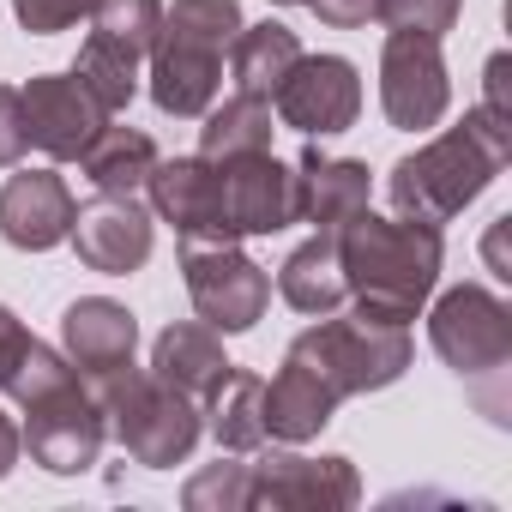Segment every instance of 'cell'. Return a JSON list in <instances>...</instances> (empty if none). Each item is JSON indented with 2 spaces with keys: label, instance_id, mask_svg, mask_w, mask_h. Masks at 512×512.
<instances>
[{
  "label": "cell",
  "instance_id": "6da1fadb",
  "mask_svg": "<svg viewBox=\"0 0 512 512\" xmlns=\"http://www.w3.org/2000/svg\"><path fill=\"white\" fill-rule=\"evenodd\" d=\"M338 260H344V284H350L362 320L410 326L440 284L446 241L434 223L356 211L338 223Z\"/></svg>",
  "mask_w": 512,
  "mask_h": 512
},
{
  "label": "cell",
  "instance_id": "7a4b0ae2",
  "mask_svg": "<svg viewBox=\"0 0 512 512\" xmlns=\"http://www.w3.org/2000/svg\"><path fill=\"white\" fill-rule=\"evenodd\" d=\"M512 163V121L494 115L488 103H476L458 127H446L440 139H428L422 151L398 157L386 175V199L398 217L410 223H452L500 169Z\"/></svg>",
  "mask_w": 512,
  "mask_h": 512
},
{
  "label": "cell",
  "instance_id": "3957f363",
  "mask_svg": "<svg viewBox=\"0 0 512 512\" xmlns=\"http://www.w3.org/2000/svg\"><path fill=\"white\" fill-rule=\"evenodd\" d=\"M0 392H13V404L25 410L19 434H25L31 464H43L55 476H79V470L97 464L109 428H103V410L91 398V380H79V368L61 350H49L43 338H31L25 356H19V368L7 374Z\"/></svg>",
  "mask_w": 512,
  "mask_h": 512
},
{
  "label": "cell",
  "instance_id": "277c9868",
  "mask_svg": "<svg viewBox=\"0 0 512 512\" xmlns=\"http://www.w3.org/2000/svg\"><path fill=\"white\" fill-rule=\"evenodd\" d=\"M241 31L235 0H175L163 7L157 43H151V103L175 121H199L217 103L223 55Z\"/></svg>",
  "mask_w": 512,
  "mask_h": 512
},
{
  "label": "cell",
  "instance_id": "5b68a950",
  "mask_svg": "<svg viewBox=\"0 0 512 512\" xmlns=\"http://www.w3.org/2000/svg\"><path fill=\"white\" fill-rule=\"evenodd\" d=\"M91 398L103 410V428L121 440V452L145 470H175L187 464V452L199 446L205 422H199V404L175 386H163L151 368H103L91 374Z\"/></svg>",
  "mask_w": 512,
  "mask_h": 512
},
{
  "label": "cell",
  "instance_id": "8992f818",
  "mask_svg": "<svg viewBox=\"0 0 512 512\" xmlns=\"http://www.w3.org/2000/svg\"><path fill=\"white\" fill-rule=\"evenodd\" d=\"M290 356H302L338 398H362V392H380L392 380H404L410 368V326H386V320H326L308 326Z\"/></svg>",
  "mask_w": 512,
  "mask_h": 512
},
{
  "label": "cell",
  "instance_id": "52a82bcc",
  "mask_svg": "<svg viewBox=\"0 0 512 512\" xmlns=\"http://www.w3.org/2000/svg\"><path fill=\"white\" fill-rule=\"evenodd\" d=\"M428 344L458 380H494L512 362V308L482 284H458L434 302Z\"/></svg>",
  "mask_w": 512,
  "mask_h": 512
},
{
  "label": "cell",
  "instance_id": "ba28073f",
  "mask_svg": "<svg viewBox=\"0 0 512 512\" xmlns=\"http://www.w3.org/2000/svg\"><path fill=\"white\" fill-rule=\"evenodd\" d=\"M181 278L193 296V314L211 332H253L272 302L266 266H253L235 241H181Z\"/></svg>",
  "mask_w": 512,
  "mask_h": 512
},
{
  "label": "cell",
  "instance_id": "9c48e42d",
  "mask_svg": "<svg viewBox=\"0 0 512 512\" xmlns=\"http://www.w3.org/2000/svg\"><path fill=\"white\" fill-rule=\"evenodd\" d=\"M362 500V476L350 458L266 452L247 464V512H350Z\"/></svg>",
  "mask_w": 512,
  "mask_h": 512
},
{
  "label": "cell",
  "instance_id": "30bf717a",
  "mask_svg": "<svg viewBox=\"0 0 512 512\" xmlns=\"http://www.w3.org/2000/svg\"><path fill=\"white\" fill-rule=\"evenodd\" d=\"M446 103H452V79H446L440 43L416 37V31H392L386 49H380V109H386V121L404 127V133H422V127H440Z\"/></svg>",
  "mask_w": 512,
  "mask_h": 512
},
{
  "label": "cell",
  "instance_id": "8fae6325",
  "mask_svg": "<svg viewBox=\"0 0 512 512\" xmlns=\"http://www.w3.org/2000/svg\"><path fill=\"white\" fill-rule=\"evenodd\" d=\"M272 115L308 139H326V133H344L356 127L362 115V79H356V61L344 55H302L284 85L272 91Z\"/></svg>",
  "mask_w": 512,
  "mask_h": 512
},
{
  "label": "cell",
  "instance_id": "7c38bea8",
  "mask_svg": "<svg viewBox=\"0 0 512 512\" xmlns=\"http://www.w3.org/2000/svg\"><path fill=\"white\" fill-rule=\"evenodd\" d=\"M151 211L181 235V241H241L223 205V175L211 157H157L151 181Z\"/></svg>",
  "mask_w": 512,
  "mask_h": 512
},
{
  "label": "cell",
  "instance_id": "4fadbf2b",
  "mask_svg": "<svg viewBox=\"0 0 512 512\" xmlns=\"http://www.w3.org/2000/svg\"><path fill=\"white\" fill-rule=\"evenodd\" d=\"M73 253L85 272H103V278H127L151 260V211L133 199V193H97L91 205L73 211V229H67Z\"/></svg>",
  "mask_w": 512,
  "mask_h": 512
},
{
  "label": "cell",
  "instance_id": "5bb4252c",
  "mask_svg": "<svg viewBox=\"0 0 512 512\" xmlns=\"http://www.w3.org/2000/svg\"><path fill=\"white\" fill-rule=\"evenodd\" d=\"M25 127H31V145L49 151L55 163H73L85 157V145L109 127V109L73 79V73H37L25 91Z\"/></svg>",
  "mask_w": 512,
  "mask_h": 512
},
{
  "label": "cell",
  "instance_id": "9a60e30c",
  "mask_svg": "<svg viewBox=\"0 0 512 512\" xmlns=\"http://www.w3.org/2000/svg\"><path fill=\"white\" fill-rule=\"evenodd\" d=\"M223 175V205L235 235H278L296 223V169L278 163L272 151H247V157H211Z\"/></svg>",
  "mask_w": 512,
  "mask_h": 512
},
{
  "label": "cell",
  "instance_id": "2e32d148",
  "mask_svg": "<svg viewBox=\"0 0 512 512\" xmlns=\"http://www.w3.org/2000/svg\"><path fill=\"white\" fill-rule=\"evenodd\" d=\"M73 193L55 169H25L0 187V235H7L19 253H49L67 241L73 229Z\"/></svg>",
  "mask_w": 512,
  "mask_h": 512
},
{
  "label": "cell",
  "instance_id": "e0dca14e",
  "mask_svg": "<svg viewBox=\"0 0 512 512\" xmlns=\"http://www.w3.org/2000/svg\"><path fill=\"white\" fill-rule=\"evenodd\" d=\"M368 163L356 157H326L320 145H308L296 157V223H314V229H338L344 217L368 211Z\"/></svg>",
  "mask_w": 512,
  "mask_h": 512
},
{
  "label": "cell",
  "instance_id": "ac0fdd59",
  "mask_svg": "<svg viewBox=\"0 0 512 512\" xmlns=\"http://www.w3.org/2000/svg\"><path fill=\"white\" fill-rule=\"evenodd\" d=\"M61 344H67V362L79 374H103V368H121L133 362L139 350V320L109 302V296H79L67 314H61Z\"/></svg>",
  "mask_w": 512,
  "mask_h": 512
},
{
  "label": "cell",
  "instance_id": "d6986e66",
  "mask_svg": "<svg viewBox=\"0 0 512 512\" xmlns=\"http://www.w3.org/2000/svg\"><path fill=\"white\" fill-rule=\"evenodd\" d=\"M338 392L302 362V356H284L278 380L266 386V440H284V446H308L320 440V428L338 416Z\"/></svg>",
  "mask_w": 512,
  "mask_h": 512
},
{
  "label": "cell",
  "instance_id": "ffe728a7",
  "mask_svg": "<svg viewBox=\"0 0 512 512\" xmlns=\"http://www.w3.org/2000/svg\"><path fill=\"white\" fill-rule=\"evenodd\" d=\"M151 374L175 392H187L193 404H205L217 392V380L229 374V356H223V338L205 326V320H181L169 332H157L151 344Z\"/></svg>",
  "mask_w": 512,
  "mask_h": 512
},
{
  "label": "cell",
  "instance_id": "44dd1931",
  "mask_svg": "<svg viewBox=\"0 0 512 512\" xmlns=\"http://www.w3.org/2000/svg\"><path fill=\"white\" fill-rule=\"evenodd\" d=\"M199 422L211 428L217 452H260L266 446V380L229 362L217 392L199 404Z\"/></svg>",
  "mask_w": 512,
  "mask_h": 512
},
{
  "label": "cell",
  "instance_id": "7402d4cb",
  "mask_svg": "<svg viewBox=\"0 0 512 512\" xmlns=\"http://www.w3.org/2000/svg\"><path fill=\"white\" fill-rule=\"evenodd\" d=\"M278 296L296 308V314H332L350 284H344V260H338V229H314V241H302L284 272H278Z\"/></svg>",
  "mask_w": 512,
  "mask_h": 512
},
{
  "label": "cell",
  "instance_id": "603a6c76",
  "mask_svg": "<svg viewBox=\"0 0 512 512\" xmlns=\"http://www.w3.org/2000/svg\"><path fill=\"white\" fill-rule=\"evenodd\" d=\"M296 61H302V43H296V31L278 25V19L241 25L235 43H229V73H235V91H241V97H266V103H272V91L284 85V73H290Z\"/></svg>",
  "mask_w": 512,
  "mask_h": 512
},
{
  "label": "cell",
  "instance_id": "cb8c5ba5",
  "mask_svg": "<svg viewBox=\"0 0 512 512\" xmlns=\"http://www.w3.org/2000/svg\"><path fill=\"white\" fill-rule=\"evenodd\" d=\"M199 157H247V151H272V133H278V115L266 97H229V103H211L199 115Z\"/></svg>",
  "mask_w": 512,
  "mask_h": 512
},
{
  "label": "cell",
  "instance_id": "d4e9b609",
  "mask_svg": "<svg viewBox=\"0 0 512 512\" xmlns=\"http://www.w3.org/2000/svg\"><path fill=\"white\" fill-rule=\"evenodd\" d=\"M139 67H145V55H139L133 43H121V37H109V31L91 25L85 49H79V61H73V79H79L109 115H121V109L133 103V91H139Z\"/></svg>",
  "mask_w": 512,
  "mask_h": 512
},
{
  "label": "cell",
  "instance_id": "484cf974",
  "mask_svg": "<svg viewBox=\"0 0 512 512\" xmlns=\"http://www.w3.org/2000/svg\"><path fill=\"white\" fill-rule=\"evenodd\" d=\"M79 163H85V175H91L97 193H139L151 181V169H157V145L139 127H103L85 145Z\"/></svg>",
  "mask_w": 512,
  "mask_h": 512
},
{
  "label": "cell",
  "instance_id": "4316f807",
  "mask_svg": "<svg viewBox=\"0 0 512 512\" xmlns=\"http://www.w3.org/2000/svg\"><path fill=\"white\" fill-rule=\"evenodd\" d=\"M181 506L187 512H247V464H235V458L205 464L181 488Z\"/></svg>",
  "mask_w": 512,
  "mask_h": 512
},
{
  "label": "cell",
  "instance_id": "83f0119b",
  "mask_svg": "<svg viewBox=\"0 0 512 512\" xmlns=\"http://www.w3.org/2000/svg\"><path fill=\"white\" fill-rule=\"evenodd\" d=\"M458 7L464 0H380V19L392 31H416V37H446L458 25Z\"/></svg>",
  "mask_w": 512,
  "mask_h": 512
},
{
  "label": "cell",
  "instance_id": "f1b7e54d",
  "mask_svg": "<svg viewBox=\"0 0 512 512\" xmlns=\"http://www.w3.org/2000/svg\"><path fill=\"white\" fill-rule=\"evenodd\" d=\"M13 13L31 37H55V31H73L79 19H91L97 0H13Z\"/></svg>",
  "mask_w": 512,
  "mask_h": 512
},
{
  "label": "cell",
  "instance_id": "f546056e",
  "mask_svg": "<svg viewBox=\"0 0 512 512\" xmlns=\"http://www.w3.org/2000/svg\"><path fill=\"white\" fill-rule=\"evenodd\" d=\"M31 151V127H25V97L13 85H0V169H13Z\"/></svg>",
  "mask_w": 512,
  "mask_h": 512
},
{
  "label": "cell",
  "instance_id": "4dcf8cb0",
  "mask_svg": "<svg viewBox=\"0 0 512 512\" xmlns=\"http://www.w3.org/2000/svg\"><path fill=\"white\" fill-rule=\"evenodd\" d=\"M308 7H314L320 25H332V31H362V25L380 19V0H308Z\"/></svg>",
  "mask_w": 512,
  "mask_h": 512
},
{
  "label": "cell",
  "instance_id": "1f68e13d",
  "mask_svg": "<svg viewBox=\"0 0 512 512\" xmlns=\"http://www.w3.org/2000/svg\"><path fill=\"white\" fill-rule=\"evenodd\" d=\"M25 344H31V332L19 326V314H13V308H0V386H7V374L19 368Z\"/></svg>",
  "mask_w": 512,
  "mask_h": 512
},
{
  "label": "cell",
  "instance_id": "d6a6232c",
  "mask_svg": "<svg viewBox=\"0 0 512 512\" xmlns=\"http://www.w3.org/2000/svg\"><path fill=\"white\" fill-rule=\"evenodd\" d=\"M19 452H25V434H19V422L0 410V482L13 476V464H19Z\"/></svg>",
  "mask_w": 512,
  "mask_h": 512
},
{
  "label": "cell",
  "instance_id": "836d02e7",
  "mask_svg": "<svg viewBox=\"0 0 512 512\" xmlns=\"http://www.w3.org/2000/svg\"><path fill=\"white\" fill-rule=\"evenodd\" d=\"M482 103H488L494 115H506V121H512V103H506V55H494V61H488V97H482Z\"/></svg>",
  "mask_w": 512,
  "mask_h": 512
},
{
  "label": "cell",
  "instance_id": "e575fe53",
  "mask_svg": "<svg viewBox=\"0 0 512 512\" xmlns=\"http://www.w3.org/2000/svg\"><path fill=\"white\" fill-rule=\"evenodd\" d=\"M272 7H308V0H272Z\"/></svg>",
  "mask_w": 512,
  "mask_h": 512
}]
</instances>
